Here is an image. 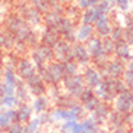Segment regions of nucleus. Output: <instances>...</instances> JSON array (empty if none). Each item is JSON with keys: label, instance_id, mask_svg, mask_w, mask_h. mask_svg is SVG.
Here are the masks:
<instances>
[{"label": "nucleus", "instance_id": "1", "mask_svg": "<svg viewBox=\"0 0 133 133\" xmlns=\"http://www.w3.org/2000/svg\"><path fill=\"white\" fill-rule=\"evenodd\" d=\"M4 32H7L10 36L13 38L15 42H23L26 46L35 48L38 45V36L28 25L19 13H9L3 20Z\"/></svg>", "mask_w": 133, "mask_h": 133}, {"label": "nucleus", "instance_id": "2", "mask_svg": "<svg viewBox=\"0 0 133 133\" xmlns=\"http://www.w3.org/2000/svg\"><path fill=\"white\" fill-rule=\"evenodd\" d=\"M126 90L124 84L119 80V78H106L104 81H100V84L97 85V93L101 98L104 100H111L116 93H123Z\"/></svg>", "mask_w": 133, "mask_h": 133}, {"label": "nucleus", "instance_id": "3", "mask_svg": "<svg viewBox=\"0 0 133 133\" xmlns=\"http://www.w3.org/2000/svg\"><path fill=\"white\" fill-rule=\"evenodd\" d=\"M41 75L42 80H45L49 84H57L59 83V80H62L65 72H64V65L62 62H51L49 65H46L42 71L38 72Z\"/></svg>", "mask_w": 133, "mask_h": 133}, {"label": "nucleus", "instance_id": "4", "mask_svg": "<svg viewBox=\"0 0 133 133\" xmlns=\"http://www.w3.org/2000/svg\"><path fill=\"white\" fill-rule=\"evenodd\" d=\"M54 58V52H52V48L49 46H45L42 43H38L36 46L33 48V52H32V59H33V65H36L38 68V72L42 71L45 66H46V62L51 61Z\"/></svg>", "mask_w": 133, "mask_h": 133}, {"label": "nucleus", "instance_id": "5", "mask_svg": "<svg viewBox=\"0 0 133 133\" xmlns=\"http://www.w3.org/2000/svg\"><path fill=\"white\" fill-rule=\"evenodd\" d=\"M85 49H87V52L90 54V58H93V59L97 62V65L107 61V55L104 54L103 46H101V38L91 36L90 39L87 41Z\"/></svg>", "mask_w": 133, "mask_h": 133}, {"label": "nucleus", "instance_id": "6", "mask_svg": "<svg viewBox=\"0 0 133 133\" xmlns=\"http://www.w3.org/2000/svg\"><path fill=\"white\" fill-rule=\"evenodd\" d=\"M57 32L59 33V36H62L64 41L72 45L75 42V25H74L72 19L66 16H62L59 19V23L57 26Z\"/></svg>", "mask_w": 133, "mask_h": 133}, {"label": "nucleus", "instance_id": "7", "mask_svg": "<svg viewBox=\"0 0 133 133\" xmlns=\"http://www.w3.org/2000/svg\"><path fill=\"white\" fill-rule=\"evenodd\" d=\"M17 10H19V15L22 16V19L28 25H38L42 20V15L33 6H30L28 3H19L17 4Z\"/></svg>", "mask_w": 133, "mask_h": 133}, {"label": "nucleus", "instance_id": "8", "mask_svg": "<svg viewBox=\"0 0 133 133\" xmlns=\"http://www.w3.org/2000/svg\"><path fill=\"white\" fill-rule=\"evenodd\" d=\"M54 57L57 58L59 62H68V61H74L72 59V45L68 43L66 41L59 39L52 48Z\"/></svg>", "mask_w": 133, "mask_h": 133}, {"label": "nucleus", "instance_id": "9", "mask_svg": "<svg viewBox=\"0 0 133 133\" xmlns=\"http://www.w3.org/2000/svg\"><path fill=\"white\" fill-rule=\"evenodd\" d=\"M64 83H65V87L70 90V93L72 96H81V93L84 91L83 77L78 75V74L64 75Z\"/></svg>", "mask_w": 133, "mask_h": 133}, {"label": "nucleus", "instance_id": "10", "mask_svg": "<svg viewBox=\"0 0 133 133\" xmlns=\"http://www.w3.org/2000/svg\"><path fill=\"white\" fill-rule=\"evenodd\" d=\"M93 28L98 38H106V36H110V32H111V28L113 26L110 23L109 16H100L93 23Z\"/></svg>", "mask_w": 133, "mask_h": 133}, {"label": "nucleus", "instance_id": "11", "mask_svg": "<svg viewBox=\"0 0 133 133\" xmlns=\"http://www.w3.org/2000/svg\"><path fill=\"white\" fill-rule=\"evenodd\" d=\"M72 59L77 64H81V65H87L90 62V54L87 52L85 45L80 42H74L72 43Z\"/></svg>", "mask_w": 133, "mask_h": 133}, {"label": "nucleus", "instance_id": "12", "mask_svg": "<svg viewBox=\"0 0 133 133\" xmlns=\"http://www.w3.org/2000/svg\"><path fill=\"white\" fill-rule=\"evenodd\" d=\"M113 54L120 61H132V52H130V45L126 43L123 39L114 42V51Z\"/></svg>", "mask_w": 133, "mask_h": 133}, {"label": "nucleus", "instance_id": "13", "mask_svg": "<svg viewBox=\"0 0 133 133\" xmlns=\"http://www.w3.org/2000/svg\"><path fill=\"white\" fill-rule=\"evenodd\" d=\"M130 109H132V91L124 90L117 97V110H119V113L127 114Z\"/></svg>", "mask_w": 133, "mask_h": 133}, {"label": "nucleus", "instance_id": "14", "mask_svg": "<svg viewBox=\"0 0 133 133\" xmlns=\"http://www.w3.org/2000/svg\"><path fill=\"white\" fill-rule=\"evenodd\" d=\"M59 39H61L59 33L57 32V29H52V28H45L42 35H41V43L49 48H54V45Z\"/></svg>", "mask_w": 133, "mask_h": 133}, {"label": "nucleus", "instance_id": "15", "mask_svg": "<svg viewBox=\"0 0 133 133\" xmlns=\"http://www.w3.org/2000/svg\"><path fill=\"white\" fill-rule=\"evenodd\" d=\"M26 84L30 88V91L35 94H42L45 91V84H43V80L41 78V75L38 72H33L29 78H26Z\"/></svg>", "mask_w": 133, "mask_h": 133}, {"label": "nucleus", "instance_id": "16", "mask_svg": "<svg viewBox=\"0 0 133 133\" xmlns=\"http://www.w3.org/2000/svg\"><path fill=\"white\" fill-rule=\"evenodd\" d=\"M94 35V28L93 25H85L81 23L78 29H75V42H87L91 36Z\"/></svg>", "mask_w": 133, "mask_h": 133}, {"label": "nucleus", "instance_id": "17", "mask_svg": "<svg viewBox=\"0 0 133 133\" xmlns=\"http://www.w3.org/2000/svg\"><path fill=\"white\" fill-rule=\"evenodd\" d=\"M33 72H36L35 71V65L30 62L29 59H20L17 62V74H19L22 78H29Z\"/></svg>", "mask_w": 133, "mask_h": 133}, {"label": "nucleus", "instance_id": "18", "mask_svg": "<svg viewBox=\"0 0 133 133\" xmlns=\"http://www.w3.org/2000/svg\"><path fill=\"white\" fill-rule=\"evenodd\" d=\"M124 68H123V62L120 59H114V61H109L107 62V71L106 72L110 75V78H119L123 74Z\"/></svg>", "mask_w": 133, "mask_h": 133}, {"label": "nucleus", "instance_id": "19", "mask_svg": "<svg viewBox=\"0 0 133 133\" xmlns=\"http://www.w3.org/2000/svg\"><path fill=\"white\" fill-rule=\"evenodd\" d=\"M84 80L87 81V84L90 87H97L100 84V81H101V78H100V72L96 68L88 66V68L84 71Z\"/></svg>", "mask_w": 133, "mask_h": 133}, {"label": "nucleus", "instance_id": "20", "mask_svg": "<svg viewBox=\"0 0 133 133\" xmlns=\"http://www.w3.org/2000/svg\"><path fill=\"white\" fill-rule=\"evenodd\" d=\"M61 15H58L57 12H54V10H48L45 13L42 15V19L46 25V28H52V29H57L58 23H59V19H61Z\"/></svg>", "mask_w": 133, "mask_h": 133}, {"label": "nucleus", "instance_id": "21", "mask_svg": "<svg viewBox=\"0 0 133 133\" xmlns=\"http://www.w3.org/2000/svg\"><path fill=\"white\" fill-rule=\"evenodd\" d=\"M100 17L98 12L96 10V7H87L85 10L83 12L81 15V23H85V25H93L97 19Z\"/></svg>", "mask_w": 133, "mask_h": 133}, {"label": "nucleus", "instance_id": "22", "mask_svg": "<svg viewBox=\"0 0 133 133\" xmlns=\"http://www.w3.org/2000/svg\"><path fill=\"white\" fill-rule=\"evenodd\" d=\"M17 122L16 119V110H7V111H3L0 113V129L3 127H9L12 123Z\"/></svg>", "mask_w": 133, "mask_h": 133}, {"label": "nucleus", "instance_id": "23", "mask_svg": "<svg viewBox=\"0 0 133 133\" xmlns=\"http://www.w3.org/2000/svg\"><path fill=\"white\" fill-rule=\"evenodd\" d=\"M13 38L10 36L7 32H4V30H0V49H12L13 48Z\"/></svg>", "mask_w": 133, "mask_h": 133}, {"label": "nucleus", "instance_id": "24", "mask_svg": "<svg viewBox=\"0 0 133 133\" xmlns=\"http://www.w3.org/2000/svg\"><path fill=\"white\" fill-rule=\"evenodd\" d=\"M29 2H30V6L35 7L41 15H43L45 12L49 10V2L48 0H29Z\"/></svg>", "mask_w": 133, "mask_h": 133}, {"label": "nucleus", "instance_id": "25", "mask_svg": "<svg viewBox=\"0 0 133 133\" xmlns=\"http://www.w3.org/2000/svg\"><path fill=\"white\" fill-rule=\"evenodd\" d=\"M97 130V123L93 119H88L83 123H80V132L81 133H94Z\"/></svg>", "mask_w": 133, "mask_h": 133}, {"label": "nucleus", "instance_id": "26", "mask_svg": "<svg viewBox=\"0 0 133 133\" xmlns=\"http://www.w3.org/2000/svg\"><path fill=\"white\" fill-rule=\"evenodd\" d=\"M107 113H109V109L100 104V106L97 107L96 110H94V119H93V120L96 122V123H100V122H103V120H106Z\"/></svg>", "mask_w": 133, "mask_h": 133}, {"label": "nucleus", "instance_id": "27", "mask_svg": "<svg viewBox=\"0 0 133 133\" xmlns=\"http://www.w3.org/2000/svg\"><path fill=\"white\" fill-rule=\"evenodd\" d=\"M101 46H103L104 54H106V55H110V54H113V51H114V41L110 36L101 38Z\"/></svg>", "mask_w": 133, "mask_h": 133}, {"label": "nucleus", "instance_id": "28", "mask_svg": "<svg viewBox=\"0 0 133 133\" xmlns=\"http://www.w3.org/2000/svg\"><path fill=\"white\" fill-rule=\"evenodd\" d=\"M30 117V109L28 106H22L19 110H16V119L17 122H26Z\"/></svg>", "mask_w": 133, "mask_h": 133}, {"label": "nucleus", "instance_id": "29", "mask_svg": "<svg viewBox=\"0 0 133 133\" xmlns=\"http://www.w3.org/2000/svg\"><path fill=\"white\" fill-rule=\"evenodd\" d=\"M123 74H124V81H126V85L129 87V90H130V88H132V85H133V65H132V62L129 64V68L123 71Z\"/></svg>", "mask_w": 133, "mask_h": 133}, {"label": "nucleus", "instance_id": "30", "mask_svg": "<svg viewBox=\"0 0 133 133\" xmlns=\"http://www.w3.org/2000/svg\"><path fill=\"white\" fill-rule=\"evenodd\" d=\"M64 65V72L65 75H71V74H77V64L74 61H68V62H62Z\"/></svg>", "mask_w": 133, "mask_h": 133}, {"label": "nucleus", "instance_id": "31", "mask_svg": "<svg viewBox=\"0 0 133 133\" xmlns=\"http://www.w3.org/2000/svg\"><path fill=\"white\" fill-rule=\"evenodd\" d=\"M123 36V28L122 26H113L111 28V32H110V38L116 42V41H120Z\"/></svg>", "mask_w": 133, "mask_h": 133}, {"label": "nucleus", "instance_id": "32", "mask_svg": "<svg viewBox=\"0 0 133 133\" xmlns=\"http://www.w3.org/2000/svg\"><path fill=\"white\" fill-rule=\"evenodd\" d=\"M122 39L126 43L132 45L133 43V28H123V36H122Z\"/></svg>", "mask_w": 133, "mask_h": 133}, {"label": "nucleus", "instance_id": "33", "mask_svg": "<svg viewBox=\"0 0 133 133\" xmlns=\"http://www.w3.org/2000/svg\"><path fill=\"white\" fill-rule=\"evenodd\" d=\"M45 107H46V100L43 98V97L36 98V101H35V104H33V109H35V111L41 113V111H43V110H45Z\"/></svg>", "mask_w": 133, "mask_h": 133}, {"label": "nucleus", "instance_id": "34", "mask_svg": "<svg viewBox=\"0 0 133 133\" xmlns=\"http://www.w3.org/2000/svg\"><path fill=\"white\" fill-rule=\"evenodd\" d=\"M39 123H41L39 119H35V120L32 122V123L28 124V126L25 127L22 133H36V129H38V126H39Z\"/></svg>", "mask_w": 133, "mask_h": 133}, {"label": "nucleus", "instance_id": "35", "mask_svg": "<svg viewBox=\"0 0 133 133\" xmlns=\"http://www.w3.org/2000/svg\"><path fill=\"white\" fill-rule=\"evenodd\" d=\"M0 103L3 106H15V104H17V100L13 96H4L3 98H0Z\"/></svg>", "mask_w": 133, "mask_h": 133}, {"label": "nucleus", "instance_id": "36", "mask_svg": "<svg viewBox=\"0 0 133 133\" xmlns=\"http://www.w3.org/2000/svg\"><path fill=\"white\" fill-rule=\"evenodd\" d=\"M84 104H85V107H87L88 110L94 111V110H96L97 107L100 106V101H98V98H97V97H93L91 100H88V101H87V103H84Z\"/></svg>", "mask_w": 133, "mask_h": 133}, {"label": "nucleus", "instance_id": "37", "mask_svg": "<svg viewBox=\"0 0 133 133\" xmlns=\"http://www.w3.org/2000/svg\"><path fill=\"white\" fill-rule=\"evenodd\" d=\"M16 84H17V98L19 100H26L28 94H26V90H25V85L22 83H16Z\"/></svg>", "mask_w": 133, "mask_h": 133}, {"label": "nucleus", "instance_id": "38", "mask_svg": "<svg viewBox=\"0 0 133 133\" xmlns=\"http://www.w3.org/2000/svg\"><path fill=\"white\" fill-rule=\"evenodd\" d=\"M114 6H117L120 10H129L130 0H114Z\"/></svg>", "mask_w": 133, "mask_h": 133}, {"label": "nucleus", "instance_id": "39", "mask_svg": "<svg viewBox=\"0 0 133 133\" xmlns=\"http://www.w3.org/2000/svg\"><path fill=\"white\" fill-rule=\"evenodd\" d=\"M23 132V127L19 124V122H15L9 126V133H22Z\"/></svg>", "mask_w": 133, "mask_h": 133}, {"label": "nucleus", "instance_id": "40", "mask_svg": "<svg viewBox=\"0 0 133 133\" xmlns=\"http://www.w3.org/2000/svg\"><path fill=\"white\" fill-rule=\"evenodd\" d=\"M94 97V93L91 90H84L81 93V100H83V103H87L88 100H91Z\"/></svg>", "mask_w": 133, "mask_h": 133}, {"label": "nucleus", "instance_id": "41", "mask_svg": "<svg viewBox=\"0 0 133 133\" xmlns=\"http://www.w3.org/2000/svg\"><path fill=\"white\" fill-rule=\"evenodd\" d=\"M110 120H111V123H113V124H116V123H117V126H120V124H122V119H120V117L117 116V113L111 114Z\"/></svg>", "mask_w": 133, "mask_h": 133}, {"label": "nucleus", "instance_id": "42", "mask_svg": "<svg viewBox=\"0 0 133 133\" xmlns=\"http://www.w3.org/2000/svg\"><path fill=\"white\" fill-rule=\"evenodd\" d=\"M4 96H6V85L0 84V98H3Z\"/></svg>", "mask_w": 133, "mask_h": 133}, {"label": "nucleus", "instance_id": "43", "mask_svg": "<svg viewBox=\"0 0 133 133\" xmlns=\"http://www.w3.org/2000/svg\"><path fill=\"white\" fill-rule=\"evenodd\" d=\"M126 28H132V15L126 16Z\"/></svg>", "mask_w": 133, "mask_h": 133}, {"label": "nucleus", "instance_id": "44", "mask_svg": "<svg viewBox=\"0 0 133 133\" xmlns=\"http://www.w3.org/2000/svg\"><path fill=\"white\" fill-rule=\"evenodd\" d=\"M101 0H87V3H88V6L90 7H93V6H96V4H98Z\"/></svg>", "mask_w": 133, "mask_h": 133}, {"label": "nucleus", "instance_id": "45", "mask_svg": "<svg viewBox=\"0 0 133 133\" xmlns=\"http://www.w3.org/2000/svg\"><path fill=\"white\" fill-rule=\"evenodd\" d=\"M3 52H2V49H0V64H2V61H3Z\"/></svg>", "mask_w": 133, "mask_h": 133}, {"label": "nucleus", "instance_id": "46", "mask_svg": "<svg viewBox=\"0 0 133 133\" xmlns=\"http://www.w3.org/2000/svg\"><path fill=\"white\" fill-rule=\"evenodd\" d=\"M17 3H26V2H29V0H16Z\"/></svg>", "mask_w": 133, "mask_h": 133}, {"label": "nucleus", "instance_id": "47", "mask_svg": "<svg viewBox=\"0 0 133 133\" xmlns=\"http://www.w3.org/2000/svg\"><path fill=\"white\" fill-rule=\"evenodd\" d=\"M2 72H3V70H2V65H0V77H2Z\"/></svg>", "mask_w": 133, "mask_h": 133}, {"label": "nucleus", "instance_id": "48", "mask_svg": "<svg viewBox=\"0 0 133 133\" xmlns=\"http://www.w3.org/2000/svg\"><path fill=\"white\" fill-rule=\"evenodd\" d=\"M0 19H2V7H0Z\"/></svg>", "mask_w": 133, "mask_h": 133}, {"label": "nucleus", "instance_id": "49", "mask_svg": "<svg viewBox=\"0 0 133 133\" xmlns=\"http://www.w3.org/2000/svg\"><path fill=\"white\" fill-rule=\"evenodd\" d=\"M120 133H124V132H120Z\"/></svg>", "mask_w": 133, "mask_h": 133}, {"label": "nucleus", "instance_id": "50", "mask_svg": "<svg viewBox=\"0 0 133 133\" xmlns=\"http://www.w3.org/2000/svg\"><path fill=\"white\" fill-rule=\"evenodd\" d=\"M77 2H78V0H77Z\"/></svg>", "mask_w": 133, "mask_h": 133}]
</instances>
